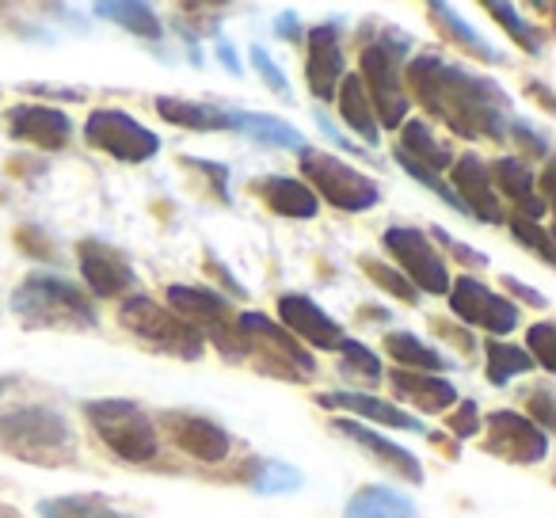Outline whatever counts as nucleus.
Here are the masks:
<instances>
[{"instance_id":"28","label":"nucleus","mask_w":556,"mask_h":518,"mask_svg":"<svg viewBox=\"0 0 556 518\" xmlns=\"http://www.w3.org/2000/svg\"><path fill=\"white\" fill-rule=\"evenodd\" d=\"M427 16H431V24L442 31V39L454 42L457 50H465V54H472L477 62H488V65H500L503 54L500 50H492V42L484 39V35H477L469 24H465L462 16H457V9H450V4H427Z\"/></svg>"},{"instance_id":"38","label":"nucleus","mask_w":556,"mask_h":518,"mask_svg":"<svg viewBox=\"0 0 556 518\" xmlns=\"http://www.w3.org/2000/svg\"><path fill=\"white\" fill-rule=\"evenodd\" d=\"M340 370L348 374V378H363V381H378L381 378V358L374 355L366 343L358 340H343L340 343Z\"/></svg>"},{"instance_id":"20","label":"nucleus","mask_w":556,"mask_h":518,"mask_svg":"<svg viewBox=\"0 0 556 518\" xmlns=\"http://www.w3.org/2000/svg\"><path fill=\"white\" fill-rule=\"evenodd\" d=\"M320 408H336V412H348V416H358L366 424H378V427H393V431H424L416 416H408L404 408L396 404L381 401V396L370 393H358V389H340V393H320L317 396Z\"/></svg>"},{"instance_id":"24","label":"nucleus","mask_w":556,"mask_h":518,"mask_svg":"<svg viewBox=\"0 0 556 518\" xmlns=\"http://www.w3.org/2000/svg\"><path fill=\"white\" fill-rule=\"evenodd\" d=\"M156 115L172 126H184V130H232L237 126V111H225L217 103L202 100H184V96H156Z\"/></svg>"},{"instance_id":"45","label":"nucleus","mask_w":556,"mask_h":518,"mask_svg":"<svg viewBox=\"0 0 556 518\" xmlns=\"http://www.w3.org/2000/svg\"><path fill=\"white\" fill-rule=\"evenodd\" d=\"M16 244L24 248V252L31 255V260H54V244H50L47 232H42V229H31V225H20Z\"/></svg>"},{"instance_id":"44","label":"nucleus","mask_w":556,"mask_h":518,"mask_svg":"<svg viewBox=\"0 0 556 518\" xmlns=\"http://www.w3.org/2000/svg\"><path fill=\"white\" fill-rule=\"evenodd\" d=\"M446 427L457 434V439H472V434L480 431V408H477V401L457 404V412L446 419Z\"/></svg>"},{"instance_id":"36","label":"nucleus","mask_w":556,"mask_h":518,"mask_svg":"<svg viewBox=\"0 0 556 518\" xmlns=\"http://www.w3.org/2000/svg\"><path fill=\"white\" fill-rule=\"evenodd\" d=\"M358 267H363V275L374 282V287H381L389 298H396V302H404V305H419V290L412 287L408 279H404L396 267H389V264H378L374 255H358Z\"/></svg>"},{"instance_id":"6","label":"nucleus","mask_w":556,"mask_h":518,"mask_svg":"<svg viewBox=\"0 0 556 518\" xmlns=\"http://www.w3.org/2000/svg\"><path fill=\"white\" fill-rule=\"evenodd\" d=\"M118 325H123L141 348L156 351V355L199 363L202 351H206V340H202L199 328L179 320L168 305H156L153 298H146V294H130L118 305Z\"/></svg>"},{"instance_id":"7","label":"nucleus","mask_w":556,"mask_h":518,"mask_svg":"<svg viewBox=\"0 0 556 518\" xmlns=\"http://www.w3.org/2000/svg\"><path fill=\"white\" fill-rule=\"evenodd\" d=\"M298 168L305 176L302 184L317 194V202H328L343 214H363V210H374L381 202V187L366 172H358L355 164L340 161L332 153L305 146L298 153Z\"/></svg>"},{"instance_id":"18","label":"nucleus","mask_w":556,"mask_h":518,"mask_svg":"<svg viewBox=\"0 0 556 518\" xmlns=\"http://www.w3.org/2000/svg\"><path fill=\"white\" fill-rule=\"evenodd\" d=\"M278 320L282 332H290L294 340H305L320 351H340V343L348 340L343 325H336L313 298L305 294H278Z\"/></svg>"},{"instance_id":"2","label":"nucleus","mask_w":556,"mask_h":518,"mask_svg":"<svg viewBox=\"0 0 556 518\" xmlns=\"http://www.w3.org/2000/svg\"><path fill=\"white\" fill-rule=\"evenodd\" d=\"M9 305L31 332H92L100 325L92 294L54 271L24 275Z\"/></svg>"},{"instance_id":"21","label":"nucleus","mask_w":556,"mask_h":518,"mask_svg":"<svg viewBox=\"0 0 556 518\" xmlns=\"http://www.w3.org/2000/svg\"><path fill=\"white\" fill-rule=\"evenodd\" d=\"M252 194L278 217H294V222H309L320 214V202L302 179L290 176H263L252 179Z\"/></svg>"},{"instance_id":"15","label":"nucleus","mask_w":556,"mask_h":518,"mask_svg":"<svg viewBox=\"0 0 556 518\" xmlns=\"http://www.w3.org/2000/svg\"><path fill=\"white\" fill-rule=\"evenodd\" d=\"M161 427L168 431L172 446H179L184 454H191L202 465H217L229 457L232 439L217 419L199 416V412H164Z\"/></svg>"},{"instance_id":"27","label":"nucleus","mask_w":556,"mask_h":518,"mask_svg":"<svg viewBox=\"0 0 556 518\" xmlns=\"http://www.w3.org/2000/svg\"><path fill=\"white\" fill-rule=\"evenodd\" d=\"M336 103H340V118L358 134L363 141L378 146L381 141V126L374 118V103L366 96V85L358 80V73H343L340 88H336Z\"/></svg>"},{"instance_id":"51","label":"nucleus","mask_w":556,"mask_h":518,"mask_svg":"<svg viewBox=\"0 0 556 518\" xmlns=\"http://www.w3.org/2000/svg\"><path fill=\"white\" fill-rule=\"evenodd\" d=\"M0 518H24L16 507H9V503H0Z\"/></svg>"},{"instance_id":"35","label":"nucleus","mask_w":556,"mask_h":518,"mask_svg":"<svg viewBox=\"0 0 556 518\" xmlns=\"http://www.w3.org/2000/svg\"><path fill=\"white\" fill-rule=\"evenodd\" d=\"M484 9H488V16H492L495 24H500L503 31H507L510 39H515L518 47L526 50V54H533V58L541 54V47H545V35H541L533 24H526V20L518 16L515 4H507V0H488Z\"/></svg>"},{"instance_id":"48","label":"nucleus","mask_w":556,"mask_h":518,"mask_svg":"<svg viewBox=\"0 0 556 518\" xmlns=\"http://www.w3.org/2000/svg\"><path fill=\"white\" fill-rule=\"evenodd\" d=\"M434 332L446 336V340L454 343V348L472 351V336H469V332H457V328H450V320H434Z\"/></svg>"},{"instance_id":"39","label":"nucleus","mask_w":556,"mask_h":518,"mask_svg":"<svg viewBox=\"0 0 556 518\" xmlns=\"http://www.w3.org/2000/svg\"><path fill=\"white\" fill-rule=\"evenodd\" d=\"M526 348H530L526 355H530L541 370L553 374L556 370V325H553V320H541V325H533L530 332H526Z\"/></svg>"},{"instance_id":"10","label":"nucleus","mask_w":556,"mask_h":518,"mask_svg":"<svg viewBox=\"0 0 556 518\" xmlns=\"http://www.w3.org/2000/svg\"><path fill=\"white\" fill-rule=\"evenodd\" d=\"M85 141L123 164H146L161 153V138L118 108H96L85 123Z\"/></svg>"},{"instance_id":"42","label":"nucleus","mask_w":556,"mask_h":518,"mask_svg":"<svg viewBox=\"0 0 556 518\" xmlns=\"http://www.w3.org/2000/svg\"><path fill=\"white\" fill-rule=\"evenodd\" d=\"M252 65H255V73H260V77L267 80L270 92L282 96V100H294V92H290V85H287V73L278 70L275 62H270V54L263 47H252Z\"/></svg>"},{"instance_id":"19","label":"nucleus","mask_w":556,"mask_h":518,"mask_svg":"<svg viewBox=\"0 0 556 518\" xmlns=\"http://www.w3.org/2000/svg\"><path fill=\"white\" fill-rule=\"evenodd\" d=\"M332 427L336 434H343V439H351L355 442L363 454H370V457H378L381 465H386L389 472H396V477H404L408 484H424V465H419V457L412 454V450H404V446H396L393 439H386V434H378L374 427H366V424H358V419H332Z\"/></svg>"},{"instance_id":"40","label":"nucleus","mask_w":556,"mask_h":518,"mask_svg":"<svg viewBox=\"0 0 556 518\" xmlns=\"http://www.w3.org/2000/svg\"><path fill=\"white\" fill-rule=\"evenodd\" d=\"M526 401V419H530L533 427H541V431H553L556 427V404H553V389L548 386H533L522 393Z\"/></svg>"},{"instance_id":"34","label":"nucleus","mask_w":556,"mask_h":518,"mask_svg":"<svg viewBox=\"0 0 556 518\" xmlns=\"http://www.w3.org/2000/svg\"><path fill=\"white\" fill-rule=\"evenodd\" d=\"M484 355H488V381H492L495 389H503L510 378H518V374H526L533 366V358L526 355V348H515V343L488 340Z\"/></svg>"},{"instance_id":"3","label":"nucleus","mask_w":556,"mask_h":518,"mask_svg":"<svg viewBox=\"0 0 556 518\" xmlns=\"http://www.w3.org/2000/svg\"><path fill=\"white\" fill-rule=\"evenodd\" d=\"M0 450L39 469H65L80 454L73 424L50 404H16L0 412Z\"/></svg>"},{"instance_id":"41","label":"nucleus","mask_w":556,"mask_h":518,"mask_svg":"<svg viewBox=\"0 0 556 518\" xmlns=\"http://www.w3.org/2000/svg\"><path fill=\"white\" fill-rule=\"evenodd\" d=\"M507 134L515 138V146L522 149L526 156H538V161H548V138H545V134L533 130V126L526 123V118H515V115H510Z\"/></svg>"},{"instance_id":"46","label":"nucleus","mask_w":556,"mask_h":518,"mask_svg":"<svg viewBox=\"0 0 556 518\" xmlns=\"http://www.w3.org/2000/svg\"><path fill=\"white\" fill-rule=\"evenodd\" d=\"M503 290H510L515 298H522V302H526V305H533V309H548V298H545V294H538V290L526 287V282L510 279V275H503Z\"/></svg>"},{"instance_id":"9","label":"nucleus","mask_w":556,"mask_h":518,"mask_svg":"<svg viewBox=\"0 0 556 518\" xmlns=\"http://www.w3.org/2000/svg\"><path fill=\"white\" fill-rule=\"evenodd\" d=\"M381 244H386V252L401 264V275L419 294L446 298V290H450L446 260H442L434 240L427 237L424 229H416V225H389V229L381 232Z\"/></svg>"},{"instance_id":"32","label":"nucleus","mask_w":556,"mask_h":518,"mask_svg":"<svg viewBox=\"0 0 556 518\" xmlns=\"http://www.w3.org/2000/svg\"><path fill=\"white\" fill-rule=\"evenodd\" d=\"M39 518H138L130 510H118L115 503L100 495H50L39 503Z\"/></svg>"},{"instance_id":"13","label":"nucleus","mask_w":556,"mask_h":518,"mask_svg":"<svg viewBox=\"0 0 556 518\" xmlns=\"http://www.w3.org/2000/svg\"><path fill=\"white\" fill-rule=\"evenodd\" d=\"M484 427V450L510 465H538L548 457V434L541 427H533L526 416L510 408H500V412H488L480 419Z\"/></svg>"},{"instance_id":"25","label":"nucleus","mask_w":556,"mask_h":518,"mask_svg":"<svg viewBox=\"0 0 556 518\" xmlns=\"http://www.w3.org/2000/svg\"><path fill=\"white\" fill-rule=\"evenodd\" d=\"M393 149L408 156V161H416L419 168L434 172V176L454 164V149H450V141H442L439 134L424 123V118H404V123H401V141H396Z\"/></svg>"},{"instance_id":"12","label":"nucleus","mask_w":556,"mask_h":518,"mask_svg":"<svg viewBox=\"0 0 556 518\" xmlns=\"http://www.w3.org/2000/svg\"><path fill=\"white\" fill-rule=\"evenodd\" d=\"M77 267L92 298H130V290H138V271L130 255L100 237L77 240Z\"/></svg>"},{"instance_id":"4","label":"nucleus","mask_w":556,"mask_h":518,"mask_svg":"<svg viewBox=\"0 0 556 518\" xmlns=\"http://www.w3.org/2000/svg\"><path fill=\"white\" fill-rule=\"evenodd\" d=\"M412 54V35L401 27H381V35L363 47L358 58V80L374 103V118L381 130H401L412 100L404 92V58Z\"/></svg>"},{"instance_id":"31","label":"nucleus","mask_w":556,"mask_h":518,"mask_svg":"<svg viewBox=\"0 0 556 518\" xmlns=\"http://www.w3.org/2000/svg\"><path fill=\"white\" fill-rule=\"evenodd\" d=\"M96 16L111 20V24L130 35H141V39H161L164 35L156 12L149 9V4H141V0H130V4H126V0H103V4H96Z\"/></svg>"},{"instance_id":"14","label":"nucleus","mask_w":556,"mask_h":518,"mask_svg":"<svg viewBox=\"0 0 556 518\" xmlns=\"http://www.w3.org/2000/svg\"><path fill=\"white\" fill-rule=\"evenodd\" d=\"M305 85L317 100H336V88L343 80V24L340 20H328V24H317L309 35H305Z\"/></svg>"},{"instance_id":"47","label":"nucleus","mask_w":556,"mask_h":518,"mask_svg":"<svg viewBox=\"0 0 556 518\" xmlns=\"http://www.w3.org/2000/svg\"><path fill=\"white\" fill-rule=\"evenodd\" d=\"M206 271L214 275L217 282H225V287H229V290H232V294H237V298L244 294V287H240V282L232 279V275H229V267H225V264H222V260H217L214 252H206Z\"/></svg>"},{"instance_id":"22","label":"nucleus","mask_w":556,"mask_h":518,"mask_svg":"<svg viewBox=\"0 0 556 518\" xmlns=\"http://www.w3.org/2000/svg\"><path fill=\"white\" fill-rule=\"evenodd\" d=\"M488 179H492V187L503 194V199L515 202L518 217H530V222L545 217L548 206L538 199V191H533V168H530V161H518V156H500V161L488 164Z\"/></svg>"},{"instance_id":"23","label":"nucleus","mask_w":556,"mask_h":518,"mask_svg":"<svg viewBox=\"0 0 556 518\" xmlns=\"http://www.w3.org/2000/svg\"><path fill=\"white\" fill-rule=\"evenodd\" d=\"M389 386L401 401L416 404L419 412H446L457 404V386L442 374H412V370H389Z\"/></svg>"},{"instance_id":"8","label":"nucleus","mask_w":556,"mask_h":518,"mask_svg":"<svg viewBox=\"0 0 556 518\" xmlns=\"http://www.w3.org/2000/svg\"><path fill=\"white\" fill-rule=\"evenodd\" d=\"M237 332L244 340V355L255 358L263 374H275V378L287 381H309L317 374V358L305 355L302 343L263 313H240Z\"/></svg>"},{"instance_id":"5","label":"nucleus","mask_w":556,"mask_h":518,"mask_svg":"<svg viewBox=\"0 0 556 518\" xmlns=\"http://www.w3.org/2000/svg\"><path fill=\"white\" fill-rule=\"evenodd\" d=\"M85 419L96 431V439L130 465H149L161 454V434L156 424L141 404L123 401V396H100V401H85Z\"/></svg>"},{"instance_id":"16","label":"nucleus","mask_w":556,"mask_h":518,"mask_svg":"<svg viewBox=\"0 0 556 518\" xmlns=\"http://www.w3.org/2000/svg\"><path fill=\"white\" fill-rule=\"evenodd\" d=\"M450 191L457 194L465 214H472L484 225H500L503 222V202L495 194L492 179H488V161H480L477 153H462L450 164Z\"/></svg>"},{"instance_id":"43","label":"nucleus","mask_w":556,"mask_h":518,"mask_svg":"<svg viewBox=\"0 0 556 518\" xmlns=\"http://www.w3.org/2000/svg\"><path fill=\"white\" fill-rule=\"evenodd\" d=\"M427 237L439 240L442 248H450V252H454L457 260H465V264H469V267H488V255H484V252H477V248H469V244H462V240H454L446 229H442V225H434V229H427Z\"/></svg>"},{"instance_id":"30","label":"nucleus","mask_w":556,"mask_h":518,"mask_svg":"<svg viewBox=\"0 0 556 518\" xmlns=\"http://www.w3.org/2000/svg\"><path fill=\"white\" fill-rule=\"evenodd\" d=\"M232 130L248 134L252 141H263V146H270V149H294V153L305 149V134L275 115H248V111H237V126H232Z\"/></svg>"},{"instance_id":"17","label":"nucleus","mask_w":556,"mask_h":518,"mask_svg":"<svg viewBox=\"0 0 556 518\" xmlns=\"http://www.w3.org/2000/svg\"><path fill=\"white\" fill-rule=\"evenodd\" d=\"M4 123H9V134L16 141L47 149V153H58L73 141V118L62 108H50V103H16V108H9Z\"/></svg>"},{"instance_id":"37","label":"nucleus","mask_w":556,"mask_h":518,"mask_svg":"<svg viewBox=\"0 0 556 518\" xmlns=\"http://www.w3.org/2000/svg\"><path fill=\"white\" fill-rule=\"evenodd\" d=\"M510 232H515V240L522 248H530V252H538V260L541 264H556V248H553V232L545 229V225H538V222H530V217H510Z\"/></svg>"},{"instance_id":"33","label":"nucleus","mask_w":556,"mask_h":518,"mask_svg":"<svg viewBox=\"0 0 556 518\" xmlns=\"http://www.w3.org/2000/svg\"><path fill=\"white\" fill-rule=\"evenodd\" d=\"M248 472H252V477H244V480L263 495L298 492V488L305 484L302 469H294V465H287V462H275V457H255V462L248 465Z\"/></svg>"},{"instance_id":"11","label":"nucleus","mask_w":556,"mask_h":518,"mask_svg":"<svg viewBox=\"0 0 556 518\" xmlns=\"http://www.w3.org/2000/svg\"><path fill=\"white\" fill-rule=\"evenodd\" d=\"M450 313L457 320L472 328H484L492 336H507L522 325V313H518L515 302H507L503 294H495L492 287H484L480 279L472 275H462V279H450Z\"/></svg>"},{"instance_id":"50","label":"nucleus","mask_w":556,"mask_h":518,"mask_svg":"<svg viewBox=\"0 0 556 518\" xmlns=\"http://www.w3.org/2000/svg\"><path fill=\"white\" fill-rule=\"evenodd\" d=\"M217 58H222V62L229 65V73H240V62H237V54H232L229 39H222V42H217Z\"/></svg>"},{"instance_id":"1","label":"nucleus","mask_w":556,"mask_h":518,"mask_svg":"<svg viewBox=\"0 0 556 518\" xmlns=\"http://www.w3.org/2000/svg\"><path fill=\"white\" fill-rule=\"evenodd\" d=\"M404 92L450 126L457 138L503 141L510 123V96L500 80L472 73L442 54H416L404 73Z\"/></svg>"},{"instance_id":"49","label":"nucleus","mask_w":556,"mask_h":518,"mask_svg":"<svg viewBox=\"0 0 556 518\" xmlns=\"http://www.w3.org/2000/svg\"><path fill=\"white\" fill-rule=\"evenodd\" d=\"M275 31L282 35V39H290V42H302V31H298V20H294V12H287V16H278Z\"/></svg>"},{"instance_id":"26","label":"nucleus","mask_w":556,"mask_h":518,"mask_svg":"<svg viewBox=\"0 0 556 518\" xmlns=\"http://www.w3.org/2000/svg\"><path fill=\"white\" fill-rule=\"evenodd\" d=\"M343 518H419V507L389 484H366L348 500Z\"/></svg>"},{"instance_id":"29","label":"nucleus","mask_w":556,"mask_h":518,"mask_svg":"<svg viewBox=\"0 0 556 518\" xmlns=\"http://www.w3.org/2000/svg\"><path fill=\"white\" fill-rule=\"evenodd\" d=\"M381 351L393 358L396 370H412V374H442L454 366L442 351L427 348V343L412 332H389L386 340H381Z\"/></svg>"},{"instance_id":"52","label":"nucleus","mask_w":556,"mask_h":518,"mask_svg":"<svg viewBox=\"0 0 556 518\" xmlns=\"http://www.w3.org/2000/svg\"><path fill=\"white\" fill-rule=\"evenodd\" d=\"M9 386H12V381H9V378H0V393H4V389H9Z\"/></svg>"}]
</instances>
